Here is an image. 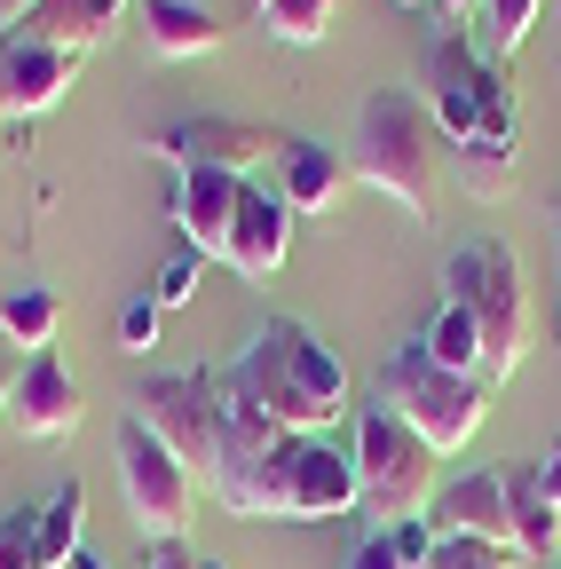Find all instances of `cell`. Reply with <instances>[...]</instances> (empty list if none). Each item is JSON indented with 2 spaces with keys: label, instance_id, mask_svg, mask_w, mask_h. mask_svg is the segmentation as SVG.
I'll use <instances>...</instances> for the list:
<instances>
[{
  "label": "cell",
  "instance_id": "21",
  "mask_svg": "<svg viewBox=\"0 0 561 569\" xmlns=\"http://www.w3.org/2000/svg\"><path fill=\"white\" fill-rule=\"evenodd\" d=\"M419 348L435 356L443 372H459V380H482V332H474V317L459 309V301H443L435 317H428V332H419Z\"/></svg>",
  "mask_w": 561,
  "mask_h": 569
},
{
  "label": "cell",
  "instance_id": "8",
  "mask_svg": "<svg viewBox=\"0 0 561 569\" xmlns=\"http://www.w3.org/2000/svg\"><path fill=\"white\" fill-rule=\"evenodd\" d=\"M134 419H143L198 482H214L222 427H230V403H222V380H214V372H167V380H143V388H134Z\"/></svg>",
  "mask_w": 561,
  "mask_h": 569
},
{
  "label": "cell",
  "instance_id": "6",
  "mask_svg": "<svg viewBox=\"0 0 561 569\" xmlns=\"http://www.w3.org/2000/svg\"><path fill=\"white\" fill-rule=\"evenodd\" d=\"M348 459H357V490H364V515L388 530V522H419L435 507V451L411 436V427L380 403H357V436H348Z\"/></svg>",
  "mask_w": 561,
  "mask_h": 569
},
{
  "label": "cell",
  "instance_id": "38",
  "mask_svg": "<svg viewBox=\"0 0 561 569\" xmlns=\"http://www.w3.org/2000/svg\"><path fill=\"white\" fill-rule=\"evenodd\" d=\"M395 9H435V0H395Z\"/></svg>",
  "mask_w": 561,
  "mask_h": 569
},
{
  "label": "cell",
  "instance_id": "16",
  "mask_svg": "<svg viewBox=\"0 0 561 569\" xmlns=\"http://www.w3.org/2000/svg\"><path fill=\"white\" fill-rule=\"evenodd\" d=\"M499 482H507L514 561H522V569H553V553H561V507L538 490V459H507V467H499Z\"/></svg>",
  "mask_w": 561,
  "mask_h": 569
},
{
  "label": "cell",
  "instance_id": "31",
  "mask_svg": "<svg viewBox=\"0 0 561 569\" xmlns=\"http://www.w3.org/2000/svg\"><path fill=\"white\" fill-rule=\"evenodd\" d=\"M340 569H411V561H403V553H395V546H388V530H372V538H364V546H357V553H348V561H340Z\"/></svg>",
  "mask_w": 561,
  "mask_h": 569
},
{
  "label": "cell",
  "instance_id": "22",
  "mask_svg": "<svg viewBox=\"0 0 561 569\" xmlns=\"http://www.w3.org/2000/svg\"><path fill=\"white\" fill-rule=\"evenodd\" d=\"M56 293L48 284H17L9 301H0V340L9 348H24V356H40V348H56Z\"/></svg>",
  "mask_w": 561,
  "mask_h": 569
},
{
  "label": "cell",
  "instance_id": "3",
  "mask_svg": "<svg viewBox=\"0 0 561 569\" xmlns=\"http://www.w3.org/2000/svg\"><path fill=\"white\" fill-rule=\"evenodd\" d=\"M443 301H459L482 332V388H507L530 348V277L507 238H467L443 261Z\"/></svg>",
  "mask_w": 561,
  "mask_h": 569
},
{
  "label": "cell",
  "instance_id": "28",
  "mask_svg": "<svg viewBox=\"0 0 561 569\" xmlns=\"http://www.w3.org/2000/svg\"><path fill=\"white\" fill-rule=\"evenodd\" d=\"M0 569H40V546H32V507L0 515Z\"/></svg>",
  "mask_w": 561,
  "mask_h": 569
},
{
  "label": "cell",
  "instance_id": "11",
  "mask_svg": "<svg viewBox=\"0 0 561 569\" xmlns=\"http://www.w3.org/2000/svg\"><path fill=\"white\" fill-rule=\"evenodd\" d=\"M348 507H364L357 459H348L332 436H301L293 443V475H285V522H332Z\"/></svg>",
  "mask_w": 561,
  "mask_h": 569
},
{
  "label": "cell",
  "instance_id": "29",
  "mask_svg": "<svg viewBox=\"0 0 561 569\" xmlns=\"http://www.w3.org/2000/svg\"><path fill=\"white\" fill-rule=\"evenodd\" d=\"M428 569H522V561H514V553H499V546H467V538H443Z\"/></svg>",
  "mask_w": 561,
  "mask_h": 569
},
{
  "label": "cell",
  "instance_id": "32",
  "mask_svg": "<svg viewBox=\"0 0 561 569\" xmlns=\"http://www.w3.org/2000/svg\"><path fill=\"white\" fill-rule=\"evenodd\" d=\"M17 380H24V348L0 340V427H9V403H17Z\"/></svg>",
  "mask_w": 561,
  "mask_h": 569
},
{
  "label": "cell",
  "instance_id": "19",
  "mask_svg": "<svg viewBox=\"0 0 561 569\" xmlns=\"http://www.w3.org/2000/svg\"><path fill=\"white\" fill-rule=\"evenodd\" d=\"M17 40H32V48H56V56H96L103 40H111V24H103V9L96 0H40V9L17 24Z\"/></svg>",
  "mask_w": 561,
  "mask_h": 569
},
{
  "label": "cell",
  "instance_id": "34",
  "mask_svg": "<svg viewBox=\"0 0 561 569\" xmlns=\"http://www.w3.org/2000/svg\"><path fill=\"white\" fill-rule=\"evenodd\" d=\"M151 569H198L190 546H151Z\"/></svg>",
  "mask_w": 561,
  "mask_h": 569
},
{
  "label": "cell",
  "instance_id": "18",
  "mask_svg": "<svg viewBox=\"0 0 561 569\" xmlns=\"http://www.w3.org/2000/svg\"><path fill=\"white\" fill-rule=\"evenodd\" d=\"M348 182V151H332V142H293L285 159H277V198H285L293 213H324Z\"/></svg>",
  "mask_w": 561,
  "mask_h": 569
},
{
  "label": "cell",
  "instance_id": "15",
  "mask_svg": "<svg viewBox=\"0 0 561 569\" xmlns=\"http://www.w3.org/2000/svg\"><path fill=\"white\" fill-rule=\"evenodd\" d=\"M238 198H246L238 174H206V167L174 174V222H182V246L206 253V261H222L230 222H238Z\"/></svg>",
  "mask_w": 561,
  "mask_h": 569
},
{
  "label": "cell",
  "instance_id": "25",
  "mask_svg": "<svg viewBox=\"0 0 561 569\" xmlns=\"http://www.w3.org/2000/svg\"><path fill=\"white\" fill-rule=\"evenodd\" d=\"M538 17H545V0H482V24H490V56H499V63H514V56L530 48Z\"/></svg>",
  "mask_w": 561,
  "mask_h": 569
},
{
  "label": "cell",
  "instance_id": "30",
  "mask_svg": "<svg viewBox=\"0 0 561 569\" xmlns=\"http://www.w3.org/2000/svg\"><path fill=\"white\" fill-rule=\"evenodd\" d=\"M388 546H395V553H403L411 569H428L443 538H435V522H428V515H419V522H388Z\"/></svg>",
  "mask_w": 561,
  "mask_h": 569
},
{
  "label": "cell",
  "instance_id": "7",
  "mask_svg": "<svg viewBox=\"0 0 561 569\" xmlns=\"http://www.w3.org/2000/svg\"><path fill=\"white\" fill-rule=\"evenodd\" d=\"M119 498H127L134 530H143V546H182V538H190L198 475H190L134 411L119 419Z\"/></svg>",
  "mask_w": 561,
  "mask_h": 569
},
{
  "label": "cell",
  "instance_id": "39",
  "mask_svg": "<svg viewBox=\"0 0 561 569\" xmlns=\"http://www.w3.org/2000/svg\"><path fill=\"white\" fill-rule=\"evenodd\" d=\"M198 569H230V561H198Z\"/></svg>",
  "mask_w": 561,
  "mask_h": 569
},
{
  "label": "cell",
  "instance_id": "4",
  "mask_svg": "<svg viewBox=\"0 0 561 569\" xmlns=\"http://www.w3.org/2000/svg\"><path fill=\"white\" fill-rule=\"evenodd\" d=\"M372 403L380 411H395L419 443H428L435 459H451V451H467L474 436H482V411H490V388L482 380H459V372H443L419 340H403V348H388L380 356V380H372Z\"/></svg>",
  "mask_w": 561,
  "mask_h": 569
},
{
  "label": "cell",
  "instance_id": "27",
  "mask_svg": "<svg viewBox=\"0 0 561 569\" xmlns=\"http://www.w3.org/2000/svg\"><path fill=\"white\" fill-rule=\"evenodd\" d=\"M159 325H167V309H159L151 293L127 301V309H119V348H127V356H151V348H159Z\"/></svg>",
  "mask_w": 561,
  "mask_h": 569
},
{
  "label": "cell",
  "instance_id": "1",
  "mask_svg": "<svg viewBox=\"0 0 561 569\" xmlns=\"http://www.w3.org/2000/svg\"><path fill=\"white\" fill-rule=\"evenodd\" d=\"M214 380H222V403L261 411L269 427H285V436H324V427H340V411H348L340 356L301 317H269L246 340V356H230Z\"/></svg>",
  "mask_w": 561,
  "mask_h": 569
},
{
  "label": "cell",
  "instance_id": "10",
  "mask_svg": "<svg viewBox=\"0 0 561 569\" xmlns=\"http://www.w3.org/2000/svg\"><path fill=\"white\" fill-rule=\"evenodd\" d=\"M293 222H301V213L277 198V190L246 182L238 222H230V246H222V269H230V277H246V284H269L277 269L293 261Z\"/></svg>",
  "mask_w": 561,
  "mask_h": 569
},
{
  "label": "cell",
  "instance_id": "13",
  "mask_svg": "<svg viewBox=\"0 0 561 569\" xmlns=\"http://www.w3.org/2000/svg\"><path fill=\"white\" fill-rule=\"evenodd\" d=\"M428 522H435V538H467V546L514 553V522H507V482H499V467H474V475L443 482L435 507H428Z\"/></svg>",
  "mask_w": 561,
  "mask_h": 569
},
{
  "label": "cell",
  "instance_id": "2",
  "mask_svg": "<svg viewBox=\"0 0 561 569\" xmlns=\"http://www.w3.org/2000/svg\"><path fill=\"white\" fill-rule=\"evenodd\" d=\"M435 151L443 142H435L428 103L403 96V88H372L364 111H357V142H348V174L388 190L411 222L428 230L435 222Z\"/></svg>",
  "mask_w": 561,
  "mask_h": 569
},
{
  "label": "cell",
  "instance_id": "20",
  "mask_svg": "<svg viewBox=\"0 0 561 569\" xmlns=\"http://www.w3.org/2000/svg\"><path fill=\"white\" fill-rule=\"evenodd\" d=\"M32 546H40V569H72V553H80V482H56L32 507Z\"/></svg>",
  "mask_w": 561,
  "mask_h": 569
},
{
  "label": "cell",
  "instance_id": "5",
  "mask_svg": "<svg viewBox=\"0 0 561 569\" xmlns=\"http://www.w3.org/2000/svg\"><path fill=\"white\" fill-rule=\"evenodd\" d=\"M428 119L451 142H514V88L507 63L482 56L467 24H443L428 40Z\"/></svg>",
  "mask_w": 561,
  "mask_h": 569
},
{
  "label": "cell",
  "instance_id": "36",
  "mask_svg": "<svg viewBox=\"0 0 561 569\" xmlns=\"http://www.w3.org/2000/svg\"><path fill=\"white\" fill-rule=\"evenodd\" d=\"M103 9V24H119V17H134V0H96Z\"/></svg>",
  "mask_w": 561,
  "mask_h": 569
},
{
  "label": "cell",
  "instance_id": "26",
  "mask_svg": "<svg viewBox=\"0 0 561 569\" xmlns=\"http://www.w3.org/2000/svg\"><path fill=\"white\" fill-rule=\"evenodd\" d=\"M198 277H206V253H190V246H182V253L151 277V301H159V309H182V301L198 293Z\"/></svg>",
  "mask_w": 561,
  "mask_h": 569
},
{
  "label": "cell",
  "instance_id": "24",
  "mask_svg": "<svg viewBox=\"0 0 561 569\" xmlns=\"http://www.w3.org/2000/svg\"><path fill=\"white\" fill-rule=\"evenodd\" d=\"M459 182H467V198H507L514 190V142H459Z\"/></svg>",
  "mask_w": 561,
  "mask_h": 569
},
{
  "label": "cell",
  "instance_id": "35",
  "mask_svg": "<svg viewBox=\"0 0 561 569\" xmlns=\"http://www.w3.org/2000/svg\"><path fill=\"white\" fill-rule=\"evenodd\" d=\"M32 9H40V0H0V32H17V24H24Z\"/></svg>",
  "mask_w": 561,
  "mask_h": 569
},
{
  "label": "cell",
  "instance_id": "12",
  "mask_svg": "<svg viewBox=\"0 0 561 569\" xmlns=\"http://www.w3.org/2000/svg\"><path fill=\"white\" fill-rule=\"evenodd\" d=\"M80 380L63 372V356L56 348H40V356H24V380H17V403H9V427L24 443H63L80 427Z\"/></svg>",
  "mask_w": 561,
  "mask_h": 569
},
{
  "label": "cell",
  "instance_id": "14",
  "mask_svg": "<svg viewBox=\"0 0 561 569\" xmlns=\"http://www.w3.org/2000/svg\"><path fill=\"white\" fill-rule=\"evenodd\" d=\"M72 80H80V56H56V48H32L17 32H0V111H9V119L56 111Z\"/></svg>",
  "mask_w": 561,
  "mask_h": 569
},
{
  "label": "cell",
  "instance_id": "40",
  "mask_svg": "<svg viewBox=\"0 0 561 569\" xmlns=\"http://www.w3.org/2000/svg\"><path fill=\"white\" fill-rule=\"evenodd\" d=\"M553 569H561V561H553Z\"/></svg>",
  "mask_w": 561,
  "mask_h": 569
},
{
  "label": "cell",
  "instance_id": "23",
  "mask_svg": "<svg viewBox=\"0 0 561 569\" xmlns=\"http://www.w3.org/2000/svg\"><path fill=\"white\" fill-rule=\"evenodd\" d=\"M261 9V32L269 40H285V48H317L340 17V0H253Z\"/></svg>",
  "mask_w": 561,
  "mask_h": 569
},
{
  "label": "cell",
  "instance_id": "17",
  "mask_svg": "<svg viewBox=\"0 0 561 569\" xmlns=\"http://www.w3.org/2000/svg\"><path fill=\"white\" fill-rule=\"evenodd\" d=\"M134 24H143L151 63H198L222 48L214 9H198V0H134Z\"/></svg>",
  "mask_w": 561,
  "mask_h": 569
},
{
  "label": "cell",
  "instance_id": "9",
  "mask_svg": "<svg viewBox=\"0 0 561 569\" xmlns=\"http://www.w3.org/2000/svg\"><path fill=\"white\" fill-rule=\"evenodd\" d=\"M285 151H293V142L277 134L269 119H230V111L174 119V127H159V134H151V159H159V167H174V174L206 167V174H238V182H253V167L285 159Z\"/></svg>",
  "mask_w": 561,
  "mask_h": 569
},
{
  "label": "cell",
  "instance_id": "37",
  "mask_svg": "<svg viewBox=\"0 0 561 569\" xmlns=\"http://www.w3.org/2000/svg\"><path fill=\"white\" fill-rule=\"evenodd\" d=\"M72 569H111V561H103L96 546H80V553H72Z\"/></svg>",
  "mask_w": 561,
  "mask_h": 569
},
{
  "label": "cell",
  "instance_id": "33",
  "mask_svg": "<svg viewBox=\"0 0 561 569\" xmlns=\"http://www.w3.org/2000/svg\"><path fill=\"white\" fill-rule=\"evenodd\" d=\"M538 490H545V498H553V507H561V443H553V451L538 459Z\"/></svg>",
  "mask_w": 561,
  "mask_h": 569
}]
</instances>
